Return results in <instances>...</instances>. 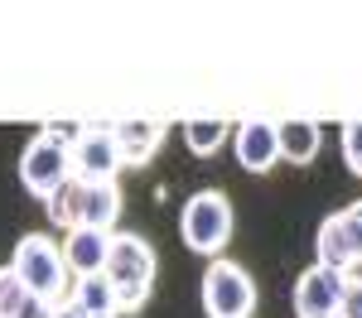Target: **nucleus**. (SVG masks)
I'll use <instances>...</instances> for the list:
<instances>
[{"instance_id":"f257e3e1","label":"nucleus","mask_w":362,"mask_h":318,"mask_svg":"<svg viewBox=\"0 0 362 318\" xmlns=\"http://www.w3.org/2000/svg\"><path fill=\"white\" fill-rule=\"evenodd\" d=\"M121 309H140L150 299V285H155V246L136 236V231H112V251H107V270Z\"/></svg>"},{"instance_id":"f03ea898","label":"nucleus","mask_w":362,"mask_h":318,"mask_svg":"<svg viewBox=\"0 0 362 318\" xmlns=\"http://www.w3.org/2000/svg\"><path fill=\"white\" fill-rule=\"evenodd\" d=\"M10 270L25 280L29 294L39 299H63L68 294V260H63V246L44 231H29L15 241V256H10Z\"/></svg>"},{"instance_id":"7ed1b4c3","label":"nucleus","mask_w":362,"mask_h":318,"mask_svg":"<svg viewBox=\"0 0 362 318\" xmlns=\"http://www.w3.org/2000/svg\"><path fill=\"white\" fill-rule=\"evenodd\" d=\"M179 236L198 256H218L232 241V202L218 188H198L194 198L184 202V212H179Z\"/></svg>"},{"instance_id":"20e7f679","label":"nucleus","mask_w":362,"mask_h":318,"mask_svg":"<svg viewBox=\"0 0 362 318\" xmlns=\"http://www.w3.org/2000/svg\"><path fill=\"white\" fill-rule=\"evenodd\" d=\"M203 309L208 318H247L256 309V285L237 260H213L203 270Z\"/></svg>"},{"instance_id":"39448f33","label":"nucleus","mask_w":362,"mask_h":318,"mask_svg":"<svg viewBox=\"0 0 362 318\" xmlns=\"http://www.w3.org/2000/svg\"><path fill=\"white\" fill-rule=\"evenodd\" d=\"M68 173H73V149L54 145L49 135H34L25 145V154H20V183L34 198H49Z\"/></svg>"},{"instance_id":"423d86ee","label":"nucleus","mask_w":362,"mask_h":318,"mask_svg":"<svg viewBox=\"0 0 362 318\" xmlns=\"http://www.w3.org/2000/svg\"><path fill=\"white\" fill-rule=\"evenodd\" d=\"M343 294H348V275L329 270V265H309L305 275L295 280V314L300 318H338L343 309Z\"/></svg>"},{"instance_id":"0eeeda50","label":"nucleus","mask_w":362,"mask_h":318,"mask_svg":"<svg viewBox=\"0 0 362 318\" xmlns=\"http://www.w3.org/2000/svg\"><path fill=\"white\" fill-rule=\"evenodd\" d=\"M121 145H116L112 126H87L83 140L73 145V173L87 178V183H112L116 169H121Z\"/></svg>"},{"instance_id":"6e6552de","label":"nucleus","mask_w":362,"mask_h":318,"mask_svg":"<svg viewBox=\"0 0 362 318\" xmlns=\"http://www.w3.org/2000/svg\"><path fill=\"white\" fill-rule=\"evenodd\" d=\"M314 251H319V265H329V270H353V265H362V251H358V236H353V227H348V217L343 212H334V217H324L319 222V231H314Z\"/></svg>"},{"instance_id":"1a4fd4ad","label":"nucleus","mask_w":362,"mask_h":318,"mask_svg":"<svg viewBox=\"0 0 362 318\" xmlns=\"http://www.w3.org/2000/svg\"><path fill=\"white\" fill-rule=\"evenodd\" d=\"M232 145H237V164L247 173H266L280 159V126H271V121H247V126H237Z\"/></svg>"},{"instance_id":"9d476101","label":"nucleus","mask_w":362,"mask_h":318,"mask_svg":"<svg viewBox=\"0 0 362 318\" xmlns=\"http://www.w3.org/2000/svg\"><path fill=\"white\" fill-rule=\"evenodd\" d=\"M107 251H112V231L73 227L63 236V260H68L73 275H102L107 270Z\"/></svg>"},{"instance_id":"9b49d317","label":"nucleus","mask_w":362,"mask_h":318,"mask_svg":"<svg viewBox=\"0 0 362 318\" xmlns=\"http://www.w3.org/2000/svg\"><path fill=\"white\" fill-rule=\"evenodd\" d=\"M68 304H73L83 318H121L126 314L107 275H78V285L68 289Z\"/></svg>"},{"instance_id":"f8f14e48","label":"nucleus","mask_w":362,"mask_h":318,"mask_svg":"<svg viewBox=\"0 0 362 318\" xmlns=\"http://www.w3.org/2000/svg\"><path fill=\"white\" fill-rule=\"evenodd\" d=\"M112 135H116V145H121V159H126V164H145V159L160 149V140H165V126H160V121H116Z\"/></svg>"},{"instance_id":"ddd939ff","label":"nucleus","mask_w":362,"mask_h":318,"mask_svg":"<svg viewBox=\"0 0 362 318\" xmlns=\"http://www.w3.org/2000/svg\"><path fill=\"white\" fill-rule=\"evenodd\" d=\"M83 202H87V178L68 173L54 193L44 198V207H49V222H54V227H68V231L83 227Z\"/></svg>"},{"instance_id":"4468645a","label":"nucleus","mask_w":362,"mask_h":318,"mask_svg":"<svg viewBox=\"0 0 362 318\" xmlns=\"http://www.w3.org/2000/svg\"><path fill=\"white\" fill-rule=\"evenodd\" d=\"M324 145V130L314 121H280V159L290 164H309Z\"/></svg>"},{"instance_id":"2eb2a0df","label":"nucleus","mask_w":362,"mask_h":318,"mask_svg":"<svg viewBox=\"0 0 362 318\" xmlns=\"http://www.w3.org/2000/svg\"><path fill=\"white\" fill-rule=\"evenodd\" d=\"M116 217H121V188L112 183H87V202H83V227L112 231Z\"/></svg>"},{"instance_id":"dca6fc26","label":"nucleus","mask_w":362,"mask_h":318,"mask_svg":"<svg viewBox=\"0 0 362 318\" xmlns=\"http://www.w3.org/2000/svg\"><path fill=\"white\" fill-rule=\"evenodd\" d=\"M227 135H232V130H227L223 121H189V126H184V140H189L194 154H218Z\"/></svg>"},{"instance_id":"f3484780","label":"nucleus","mask_w":362,"mask_h":318,"mask_svg":"<svg viewBox=\"0 0 362 318\" xmlns=\"http://www.w3.org/2000/svg\"><path fill=\"white\" fill-rule=\"evenodd\" d=\"M25 299H29L25 280H20V275L5 265V270H0V318H15V309H20Z\"/></svg>"},{"instance_id":"a211bd4d","label":"nucleus","mask_w":362,"mask_h":318,"mask_svg":"<svg viewBox=\"0 0 362 318\" xmlns=\"http://www.w3.org/2000/svg\"><path fill=\"white\" fill-rule=\"evenodd\" d=\"M343 159H348V169L362 178V121H348V126H343Z\"/></svg>"},{"instance_id":"6ab92c4d","label":"nucleus","mask_w":362,"mask_h":318,"mask_svg":"<svg viewBox=\"0 0 362 318\" xmlns=\"http://www.w3.org/2000/svg\"><path fill=\"white\" fill-rule=\"evenodd\" d=\"M83 130H87V126H44L39 135H49L54 145H63V149H73V145L83 140Z\"/></svg>"},{"instance_id":"aec40b11","label":"nucleus","mask_w":362,"mask_h":318,"mask_svg":"<svg viewBox=\"0 0 362 318\" xmlns=\"http://www.w3.org/2000/svg\"><path fill=\"white\" fill-rule=\"evenodd\" d=\"M54 299H39V294H29L25 304H20V309H15V318H54Z\"/></svg>"},{"instance_id":"412c9836","label":"nucleus","mask_w":362,"mask_h":318,"mask_svg":"<svg viewBox=\"0 0 362 318\" xmlns=\"http://www.w3.org/2000/svg\"><path fill=\"white\" fill-rule=\"evenodd\" d=\"M338 318H362V280H358V285L348 280V294H343V309H338Z\"/></svg>"},{"instance_id":"4be33fe9","label":"nucleus","mask_w":362,"mask_h":318,"mask_svg":"<svg viewBox=\"0 0 362 318\" xmlns=\"http://www.w3.org/2000/svg\"><path fill=\"white\" fill-rule=\"evenodd\" d=\"M343 217H348V227H353V236H358V251H362V198L348 202V207H343Z\"/></svg>"},{"instance_id":"5701e85b","label":"nucleus","mask_w":362,"mask_h":318,"mask_svg":"<svg viewBox=\"0 0 362 318\" xmlns=\"http://www.w3.org/2000/svg\"><path fill=\"white\" fill-rule=\"evenodd\" d=\"M54 318H83V314H78L73 304H58V309H54Z\"/></svg>"}]
</instances>
